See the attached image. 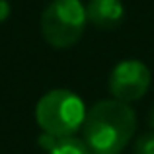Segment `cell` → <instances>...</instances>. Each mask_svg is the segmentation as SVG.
Segmentation results:
<instances>
[{
  "label": "cell",
  "mask_w": 154,
  "mask_h": 154,
  "mask_svg": "<svg viewBox=\"0 0 154 154\" xmlns=\"http://www.w3.org/2000/svg\"><path fill=\"white\" fill-rule=\"evenodd\" d=\"M137 131L133 107L119 100H102L86 113L82 125L84 143L94 154H119Z\"/></svg>",
  "instance_id": "obj_1"
},
{
  "label": "cell",
  "mask_w": 154,
  "mask_h": 154,
  "mask_svg": "<svg viewBox=\"0 0 154 154\" xmlns=\"http://www.w3.org/2000/svg\"><path fill=\"white\" fill-rule=\"evenodd\" d=\"M84 102L66 88H57L39 98L35 105V121L39 129L51 137H72L86 119Z\"/></svg>",
  "instance_id": "obj_2"
},
{
  "label": "cell",
  "mask_w": 154,
  "mask_h": 154,
  "mask_svg": "<svg viewBox=\"0 0 154 154\" xmlns=\"http://www.w3.org/2000/svg\"><path fill=\"white\" fill-rule=\"evenodd\" d=\"M86 23V8L80 0H53L41 14V35L55 49H68L80 41Z\"/></svg>",
  "instance_id": "obj_3"
},
{
  "label": "cell",
  "mask_w": 154,
  "mask_h": 154,
  "mask_svg": "<svg viewBox=\"0 0 154 154\" xmlns=\"http://www.w3.org/2000/svg\"><path fill=\"white\" fill-rule=\"evenodd\" d=\"M150 80H152L150 70L143 60L127 59L113 66L107 80V88H109V94L113 96V100L131 103L140 100L148 92Z\"/></svg>",
  "instance_id": "obj_4"
},
{
  "label": "cell",
  "mask_w": 154,
  "mask_h": 154,
  "mask_svg": "<svg viewBox=\"0 0 154 154\" xmlns=\"http://www.w3.org/2000/svg\"><path fill=\"white\" fill-rule=\"evenodd\" d=\"M84 8L88 22L98 29H115L125 20V6L121 0H90Z\"/></svg>",
  "instance_id": "obj_5"
},
{
  "label": "cell",
  "mask_w": 154,
  "mask_h": 154,
  "mask_svg": "<svg viewBox=\"0 0 154 154\" xmlns=\"http://www.w3.org/2000/svg\"><path fill=\"white\" fill-rule=\"evenodd\" d=\"M47 154H94L90 150L84 139L76 137H60L53 143V146L47 150Z\"/></svg>",
  "instance_id": "obj_6"
},
{
  "label": "cell",
  "mask_w": 154,
  "mask_h": 154,
  "mask_svg": "<svg viewBox=\"0 0 154 154\" xmlns=\"http://www.w3.org/2000/svg\"><path fill=\"white\" fill-rule=\"evenodd\" d=\"M133 152L135 154H154V131L143 133L133 144Z\"/></svg>",
  "instance_id": "obj_7"
},
{
  "label": "cell",
  "mask_w": 154,
  "mask_h": 154,
  "mask_svg": "<svg viewBox=\"0 0 154 154\" xmlns=\"http://www.w3.org/2000/svg\"><path fill=\"white\" fill-rule=\"evenodd\" d=\"M8 16H10V4L8 0H0V23L6 22Z\"/></svg>",
  "instance_id": "obj_8"
},
{
  "label": "cell",
  "mask_w": 154,
  "mask_h": 154,
  "mask_svg": "<svg viewBox=\"0 0 154 154\" xmlns=\"http://www.w3.org/2000/svg\"><path fill=\"white\" fill-rule=\"evenodd\" d=\"M148 125H150V127H152V131H154V107H152L150 115H148Z\"/></svg>",
  "instance_id": "obj_9"
}]
</instances>
